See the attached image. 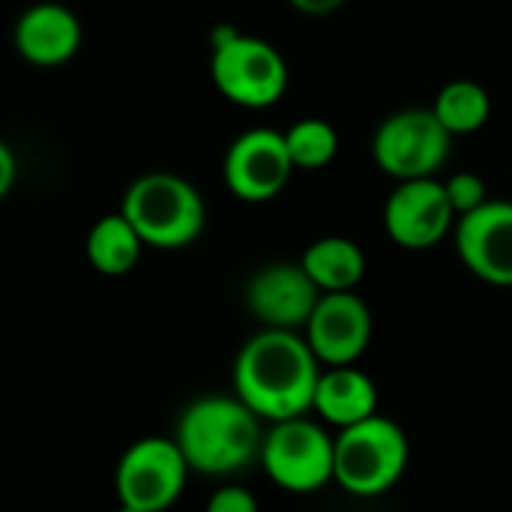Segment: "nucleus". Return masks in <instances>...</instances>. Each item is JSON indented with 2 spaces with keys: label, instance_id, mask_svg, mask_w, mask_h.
<instances>
[{
  "label": "nucleus",
  "instance_id": "obj_2",
  "mask_svg": "<svg viewBox=\"0 0 512 512\" xmlns=\"http://www.w3.org/2000/svg\"><path fill=\"white\" fill-rule=\"evenodd\" d=\"M177 444L195 474L228 477L261 459V417L240 396H204L183 411Z\"/></svg>",
  "mask_w": 512,
  "mask_h": 512
},
{
  "label": "nucleus",
  "instance_id": "obj_8",
  "mask_svg": "<svg viewBox=\"0 0 512 512\" xmlns=\"http://www.w3.org/2000/svg\"><path fill=\"white\" fill-rule=\"evenodd\" d=\"M189 462L174 441L150 435L135 441L117 462L114 489L129 512H159L171 507L189 477Z\"/></svg>",
  "mask_w": 512,
  "mask_h": 512
},
{
  "label": "nucleus",
  "instance_id": "obj_23",
  "mask_svg": "<svg viewBox=\"0 0 512 512\" xmlns=\"http://www.w3.org/2000/svg\"><path fill=\"white\" fill-rule=\"evenodd\" d=\"M297 12L303 15H330L336 12L345 0H288Z\"/></svg>",
  "mask_w": 512,
  "mask_h": 512
},
{
  "label": "nucleus",
  "instance_id": "obj_18",
  "mask_svg": "<svg viewBox=\"0 0 512 512\" xmlns=\"http://www.w3.org/2000/svg\"><path fill=\"white\" fill-rule=\"evenodd\" d=\"M432 108H435L438 120L450 129V135L459 138V135H474L486 126L492 99H489L486 87H480L477 81L459 78V81H450L441 87Z\"/></svg>",
  "mask_w": 512,
  "mask_h": 512
},
{
  "label": "nucleus",
  "instance_id": "obj_11",
  "mask_svg": "<svg viewBox=\"0 0 512 512\" xmlns=\"http://www.w3.org/2000/svg\"><path fill=\"white\" fill-rule=\"evenodd\" d=\"M321 366H351L357 363L372 339V312L354 291L321 294L312 318L303 327Z\"/></svg>",
  "mask_w": 512,
  "mask_h": 512
},
{
  "label": "nucleus",
  "instance_id": "obj_20",
  "mask_svg": "<svg viewBox=\"0 0 512 512\" xmlns=\"http://www.w3.org/2000/svg\"><path fill=\"white\" fill-rule=\"evenodd\" d=\"M444 189H447V198L456 210V216H465L477 207H483L489 201V192H486V183L480 174L474 171H459L453 174L450 180H444Z\"/></svg>",
  "mask_w": 512,
  "mask_h": 512
},
{
  "label": "nucleus",
  "instance_id": "obj_21",
  "mask_svg": "<svg viewBox=\"0 0 512 512\" xmlns=\"http://www.w3.org/2000/svg\"><path fill=\"white\" fill-rule=\"evenodd\" d=\"M207 510L210 512H255L258 510V501L240 489V486H225L219 489L210 501H207Z\"/></svg>",
  "mask_w": 512,
  "mask_h": 512
},
{
  "label": "nucleus",
  "instance_id": "obj_10",
  "mask_svg": "<svg viewBox=\"0 0 512 512\" xmlns=\"http://www.w3.org/2000/svg\"><path fill=\"white\" fill-rule=\"evenodd\" d=\"M459 216L447 198V189L435 177L399 180L384 204V228L402 249H429L441 243Z\"/></svg>",
  "mask_w": 512,
  "mask_h": 512
},
{
  "label": "nucleus",
  "instance_id": "obj_4",
  "mask_svg": "<svg viewBox=\"0 0 512 512\" xmlns=\"http://www.w3.org/2000/svg\"><path fill=\"white\" fill-rule=\"evenodd\" d=\"M411 444L399 423L372 414L363 423L339 429L336 438V486L354 498H378L390 492L408 471Z\"/></svg>",
  "mask_w": 512,
  "mask_h": 512
},
{
  "label": "nucleus",
  "instance_id": "obj_16",
  "mask_svg": "<svg viewBox=\"0 0 512 512\" xmlns=\"http://www.w3.org/2000/svg\"><path fill=\"white\" fill-rule=\"evenodd\" d=\"M144 237L138 234V228L126 219V213H108L102 219L93 222V228L87 231V261L96 273L102 276H126L135 270V264L141 261V249H144Z\"/></svg>",
  "mask_w": 512,
  "mask_h": 512
},
{
  "label": "nucleus",
  "instance_id": "obj_12",
  "mask_svg": "<svg viewBox=\"0 0 512 512\" xmlns=\"http://www.w3.org/2000/svg\"><path fill=\"white\" fill-rule=\"evenodd\" d=\"M456 252L483 282L512 288V201H486L456 219Z\"/></svg>",
  "mask_w": 512,
  "mask_h": 512
},
{
  "label": "nucleus",
  "instance_id": "obj_19",
  "mask_svg": "<svg viewBox=\"0 0 512 512\" xmlns=\"http://www.w3.org/2000/svg\"><path fill=\"white\" fill-rule=\"evenodd\" d=\"M285 141H288L294 165L306 168V171L330 165L339 153V135L333 129V123H327L321 117H303V120L291 123L285 132Z\"/></svg>",
  "mask_w": 512,
  "mask_h": 512
},
{
  "label": "nucleus",
  "instance_id": "obj_15",
  "mask_svg": "<svg viewBox=\"0 0 512 512\" xmlns=\"http://www.w3.org/2000/svg\"><path fill=\"white\" fill-rule=\"evenodd\" d=\"M312 411L324 423H330L336 429H348V426L363 423L366 417L378 414V390L366 372L354 369V363L351 366H327V369H321Z\"/></svg>",
  "mask_w": 512,
  "mask_h": 512
},
{
  "label": "nucleus",
  "instance_id": "obj_6",
  "mask_svg": "<svg viewBox=\"0 0 512 512\" xmlns=\"http://www.w3.org/2000/svg\"><path fill=\"white\" fill-rule=\"evenodd\" d=\"M261 465L279 489L312 495L336 480V441L306 414L279 420L264 435Z\"/></svg>",
  "mask_w": 512,
  "mask_h": 512
},
{
  "label": "nucleus",
  "instance_id": "obj_9",
  "mask_svg": "<svg viewBox=\"0 0 512 512\" xmlns=\"http://www.w3.org/2000/svg\"><path fill=\"white\" fill-rule=\"evenodd\" d=\"M297 165L291 159L285 132L252 129L243 132L225 153V183L231 195L249 204L276 198L294 177Z\"/></svg>",
  "mask_w": 512,
  "mask_h": 512
},
{
  "label": "nucleus",
  "instance_id": "obj_1",
  "mask_svg": "<svg viewBox=\"0 0 512 512\" xmlns=\"http://www.w3.org/2000/svg\"><path fill=\"white\" fill-rule=\"evenodd\" d=\"M321 360L297 330L264 327L237 354L234 393L267 423L312 411Z\"/></svg>",
  "mask_w": 512,
  "mask_h": 512
},
{
  "label": "nucleus",
  "instance_id": "obj_17",
  "mask_svg": "<svg viewBox=\"0 0 512 512\" xmlns=\"http://www.w3.org/2000/svg\"><path fill=\"white\" fill-rule=\"evenodd\" d=\"M300 264L324 294L354 291L366 276V255L348 237H321L309 243Z\"/></svg>",
  "mask_w": 512,
  "mask_h": 512
},
{
  "label": "nucleus",
  "instance_id": "obj_14",
  "mask_svg": "<svg viewBox=\"0 0 512 512\" xmlns=\"http://www.w3.org/2000/svg\"><path fill=\"white\" fill-rule=\"evenodd\" d=\"M15 51L33 66H63L78 54L81 21L63 3H33L15 21Z\"/></svg>",
  "mask_w": 512,
  "mask_h": 512
},
{
  "label": "nucleus",
  "instance_id": "obj_13",
  "mask_svg": "<svg viewBox=\"0 0 512 512\" xmlns=\"http://www.w3.org/2000/svg\"><path fill=\"white\" fill-rule=\"evenodd\" d=\"M321 294L324 291L315 285V279L306 273L300 261L267 264L246 285V306L264 327L303 330Z\"/></svg>",
  "mask_w": 512,
  "mask_h": 512
},
{
  "label": "nucleus",
  "instance_id": "obj_3",
  "mask_svg": "<svg viewBox=\"0 0 512 512\" xmlns=\"http://www.w3.org/2000/svg\"><path fill=\"white\" fill-rule=\"evenodd\" d=\"M120 210L147 246L183 249L198 240L207 222L201 192L171 171H150L129 183Z\"/></svg>",
  "mask_w": 512,
  "mask_h": 512
},
{
  "label": "nucleus",
  "instance_id": "obj_7",
  "mask_svg": "<svg viewBox=\"0 0 512 512\" xmlns=\"http://www.w3.org/2000/svg\"><path fill=\"white\" fill-rule=\"evenodd\" d=\"M453 135L438 120L435 108H405L390 114L372 138L378 168L396 180L435 177L447 162Z\"/></svg>",
  "mask_w": 512,
  "mask_h": 512
},
{
  "label": "nucleus",
  "instance_id": "obj_22",
  "mask_svg": "<svg viewBox=\"0 0 512 512\" xmlns=\"http://www.w3.org/2000/svg\"><path fill=\"white\" fill-rule=\"evenodd\" d=\"M15 174H18V162H15V153L9 144H0V198L9 195L12 183H15Z\"/></svg>",
  "mask_w": 512,
  "mask_h": 512
},
{
  "label": "nucleus",
  "instance_id": "obj_5",
  "mask_svg": "<svg viewBox=\"0 0 512 512\" xmlns=\"http://www.w3.org/2000/svg\"><path fill=\"white\" fill-rule=\"evenodd\" d=\"M210 75L216 90L243 108H270L288 90V63L264 39L234 27L213 30Z\"/></svg>",
  "mask_w": 512,
  "mask_h": 512
}]
</instances>
